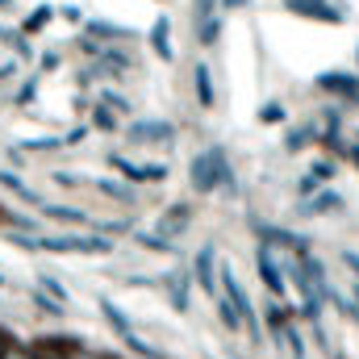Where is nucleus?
Listing matches in <instances>:
<instances>
[{
  "instance_id": "28",
  "label": "nucleus",
  "mask_w": 359,
  "mask_h": 359,
  "mask_svg": "<svg viewBox=\"0 0 359 359\" xmlns=\"http://www.w3.org/2000/svg\"><path fill=\"white\" fill-rule=\"evenodd\" d=\"M34 359H67V355H63V343H55V339H50V343L34 347Z\"/></svg>"
},
{
  "instance_id": "20",
  "label": "nucleus",
  "mask_w": 359,
  "mask_h": 359,
  "mask_svg": "<svg viewBox=\"0 0 359 359\" xmlns=\"http://www.w3.org/2000/svg\"><path fill=\"white\" fill-rule=\"evenodd\" d=\"M104 196H113V201H138V192H134V184H113V180H92Z\"/></svg>"
},
{
  "instance_id": "32",
  "label": "nucleus",
  "mask_w": 359,
  "mask_h": 359,
  "mask_svg": "<svg viewBox=\"0 0 359 359\" xmlns=\"http://www.w3.org/2000/svg\"><path fill=\"white\" fill-rule=\"evenodd\" d=\"M4 359H34V351H29V347H21V343H8Z\"/></svg>"
},
{
  "instance_id": "27",
  "label": "nucleus",
  "mask_w": 359,
  "mask_h": 359,
  "mask_svg": "<svg viewBox=\"0 0 359 359\" xmlns=\"http://www.w3.org/2000/svg\"><path fill=\"white\" fill-rule=\"evenodd\" d=\"M100 100H104V109H113V113H130V100H126L121 92L104 88V92H100Z\"/></svg>"
},
{
  "instance_id": "16",
  "label": "nucleus",
  "mask_w": 359,
  "mask_h": 359,
  "mask_svg": "<svg viewBox=\"0 0 359 359\" xmlns=\"http://www.w3.org/2000/svg\"><path fill=\"white\" fill-rule=\"evenodd\" d=\"M151 50H155L163 63H172V21H168V17H159V21L151 25Z\"/></svg>"
},
{
  "instance_id": "11",
  "label": "nucleus",
  "mask_w": 359,
  "mask_h": 359,
  "mask_svg": "<svg viewBox=\"0 0 359 359\" xmlns=\"http://www.w3.org/2000/svg\"><path fill=\"white\" fill-rule=\"evenodd\" d=\"M318 88L330 92V96H343V100H359V76L326 72V76H318Z\"/></svg>"
},
{
  "instance_id": "1",
  "label": "nucleus",
  "mask_w": 359,
  "mask_h": 359,
  "mask_svg": "<svg viewBox=\"0 0 359 359\" xmlns=\"http://www.w3.org/2000/svg\"><path fill=\"white\" fill-rule=\"evenodd\" d=\"M8 243L29 247V251H55V255H104L109 238L96 234H8Z\"/></svg>"
},
{
  "instance_id": "35",
  "label": "nucleus",
  "mask_w": 359,
  "mask_h": 359,
  "mask_svg": "<svg viewBox=\"0 0 359 359\" xmlns=\"http://www.w3.org/2000/svg\"><path fill=\"white\" fill-rule=\"evenodd\" d=\"M67 359H109V355H100V351H88V347H76V351H72Z\"/></svg>"
},
{
  "instance_id": "37",
  "label": "nucleus",
  "mask_w": 359,
  "mask_h": 359,
  "mask_svg": "<svg viewBox=\"0 0 359 359\" xmlns=\"http://www.w3.org/2000/svg\"><path fill=\"white\" fill-rule=\"evenodd\" d=\"M4 284H8V276H4V271H0V288H4Z\"/></svg>"
},
{
  "instance_id": "12",
  "label": "nucleus",
  "mask_w": 359,
  "mask_h": 359,
  "mask_svg": "<svg viewBox=\"0 0 359 359\" xmlns=\"http://www.w3.org/2000/svg\"><path fill=\"white\" fill-rule=\"evenodd\" d=\"M192 92H196V104H201V109H213V104H217V88H213L209 63H192Z\"/></svg>"
},
{
  "instance_id": "10",
  "label": "nucleus",
  "mask_w": 359,
  "mask_h": 359,
  "mask_svg": "<svg viewBox=\"0 0 359 359\" xmlns=\"http://www.w3.org/2000/svg\"><path fill=\"white\" fill-rule=\"evenodd\" d=\"M343 209V196L334 192V188H322V192H309L301 205H297V213L301 217H322V213H339Z\"/></svg>"
},
{
  "instance_id": "15",
  "label": "nucleus",
  "mask_w": 359,
  "mask_h": 359,
  "mask_svg": "<svg viewBox=\"0 0 359 359\" xmlns=\"http://www.w3.org/2000/svg\"><path fill=\"white\" fill-rule=\"evenodd\" d=\"M88 38H113V42H134L138 29L117 25V21H88Z\"/></svg>"
},
{
  "instance_id": "23",
  "label": "nucleus",
  "mask_w": 359,
  "mask_h": 359,
  "mask_svg": "<svg viewBox=\"0 0 359 359\" xmlns=\"http://www.w3.org/2000/svg\"><path fill=\"white\" fill-rule=\"evenodd\" d=\"M0 184H4V188H8V192H17V196H21V201H29V205H42V196H38V192H34V188H25V184H21V180L13 176V172H0Z\"/></svg>"
},
{
  "instance_id": "13",
  "label": "nucleus",
  "mask_w": 359,
  "mask_h": 359,
  "mask_svg": "<svg viewBox=\"0 0 359 359\" xmlns=\"http://www.w3.org/2000/svg\"><path fill=\"white\" fill-rule=\"evenodd\" d=\"M284 8L313 21H339V8H330V0H284Z\"/></svg>"
},
{
  "instance_id": "24",
  "label": "nucleus",
  "mask_w": 359,
  "mask_h": 359,
  "mask_svg": "<svg viewBox=\"0 0 359 359\" xmlns=\"http://www.w3.org/2000/svg\"><path fill=\"white\" fill-rule=\"evenodd\" d=\"M50 17H55V8H50V4H42V8H34V13L25 17V25H21V34H38V29H42V25L50 21Z\"/></svg>"
},
{
  "instance_id": "26",
  "label": "nucleus",
  "mask_w": 359,
  "mask_h": 359,
  "mask_svg": "<svg viewBox=\"0 0 359 359\" xmlns=\"http://www.w3.org/2000/svg\"><path fill=\"white\" fill-rule=\"evenodd\" d=\"M92 126H100L104 134H113V130H117V113L104 109V104H96V109H92Z\"/></svg>"
},
{
  "instance_id": "17",
  "label": "nucleus",
  "mask_w": 359,
  "mask_h": 359,
  "mask_svg": "<svg viewBox=\"0 0 359 359\" xmlns=\"http://www.w3.org/2000/svg\"><path fill=\"white\" fill-rule=\"evenodd\" d=\"M42 213L46 217H55V222H67V226H88L92 217L84 209H76V205H42Z\"/></svg>"
},
{
  "instance_id": "19",
  "label": "nucleus",
  "mask_w": 359,
  "mask_h": 359,
  "mask_svg": "<svg viewBox=\"0 0 359 359\" xmlns=\"http://www.w3.org/2000/svg\"><path fill=\"white\" fill-rule=\"evenodd\" d=\"M318 138H322V134H313V126H301V130H288V134H284V147H288V151H305V147L318 142Z\"/></svg>"
},
{
  "instance_id": "7",
  "label": "nucleus",
  "mask_w": 359,
  "mask_h": 359,
  "mask_svg": "<svg viewBox=\"0 0 359 359\" xmlns=\"http://www.w3.org/2000/svg\"><path fill=\"white\" fill-rule=\"evenodd\" d=\"M126 138L134 142V147H168V142H176V126L172 121H159V117H147V121H134L130 130H126Z\"/></svg>"
},
{
  "instance_id": "18",
  "label": "nucleus",
  "mask_w": 359,
  "mask_h": 359,
  "mask_svg": "<svg viewBox=\"0 0 359 359\" xmlns=\"http://www.w3.org/2000/svg\"><path fill=\"white\" fill-rule=\"evenodd\" d=\"M222 38V17L213 13V17H205V21H196V42L201 46H213Z\"/></svg>"
},
{
  "instance_id": "2",
  "label": "nucleus",
  "mask_w": 359,
  "mask_h": 359,
  "mask_svg": "<svg viewBox=\"0 0 359 359\" xmlns=\"http://www.w3.org/2000/svg\"><path fill=\"white\" fill-rule=\"evenodd\" d=\"M188 184L201 192V196H209V192H217V188H234V176H230V155L222 151V147H205L201 155H192V163H188Z\"/></svg>"
},
{
  "instance_id": "8",
  "label": "nucleus",
  "mask_w": 359,
  "mask_h": 359,
  "mask_svg": "<svg viewBox=\"0 0 359 359\" xmlns=\"http://www.w3.org/2000/svg\"><path fill=\"white\" fill-rule=\"evenodd\" d=\"M188 271H192V280L201 284L205 297H213V301L222 297V284H217V251H213V243H205V247L196 251V259H192Z\"/></svg>"
},
{
  "instance_id": "9",
  "label": "nucleus",
  "mask_w": 359,
  "mask_h": 359,
  "mask_svg": "<svg viewBox=\"0 0 359 359\" xmlns=\"http://www.w3.org/2000/svg\"><path fill=\"white\" fill-rule=\"evenodd\" d=\"M159 284H163V297H168V305H172L176 313H188V309H192V271H184V268L168 271Z\"/></svg>"
},
{
  "instance_id": "30",
  "label": "nucleus",
  "mask_w": 359,
  "mask_h": 359,
  "mask_svg": "<svg viewBox=\"0 0 359 359\" xmlns=\"http://www.w3.org/2000/svg\"><path fill=\"white\" fill-rule=\"evenodd\" d=\"M34 305L46 309V313H63V309H67L63 301H55V297H46V292H34Z\"/></svg>"
},
{
  "instance_id": "4",
  "label": "nucleus",
  "mask_w": 359,
  "mask_h": 359,
  "mask_svg": "<svg viewBox=\"0 0 359 359\" xmlns=\"http://www.w3.org/2000/svg\"><path fill=\"white\" fill-rule=\"evenodd\" d=\"M222 292H226V301L238 309V318H243V326L259 339V313H255V305H251V297H247V288L238 284V276L230 264H222Z\"/></svg>"
},
{
  "instance_id": "25",
  "label": "nucleus",
  "mask_w": 359,
  "mask_h": 359,
  "mask_svg": "<svg viewBox=\"0 0 359 359\" xmlns=\"http://www.w3.org/2000/svg\"><path fill=\"white\" fill-rule=\"evenodd\" d=\"M134 238H138L147 251H163V255L176 251V243H168V238H159V234H147V230H134Z\"/></svg>"
},
{
  "instance_id": "5",
  "label": "nucleus",
  "mask_w": 359,
  "mask_h": 359,
  "mask_svg": "<svg viewBox=\"0 0 359 359\" xmlns=\"http://www.w3.org/2000/svg\"><path fill=\"white\" fill-rule=\"evenodd\" d=\"M192 217H196V209H192V201H176V205H168L159 217H155V230H159V238H168V243H176L188 234V226H192Z\"/></svg>"
},
{
  "instance_id": "3",
  "label": "nucleus",
  "mask_w": 359,
  "mask_h": 359,
  "mask_svg": "<svg viewBox=\"0 0 359 359\" xmlns=\"http://www.w3.org/2000/svg\"><path fill=\"white\" fill-rule=\"evenodd\" d=\"M96 305H100L104 322L113 326V334H117V339H121V343H126V347H130L134 355H142V359H163V351H159V347H151L147 339H138V334H134V322H130V318H126V313H121V309H117V305L109 301V297H100Z\"/></svg>"
},
{
  "instance_id": "14",
  "label": "nucleus",
  "mask_w": 359,
  "mask_h": 359,
  "mask_svg": "<svg viewBox=\"0 0 359 359\" xmlns=\"http://www.w3.org/2000/svg\"><path fill=\"white\" fill-rule=\"evenodd\" d=\"M255 271H259V280L268 284L271 297H284V271L271 264V255L264 251V247H259V255H255Z\"/></svg>"
},
{
  "instance_id": "6",
  "label": "nucleus",
  "mask_w": 359,
  "mask_h": 359,
  "mask_svg": "<svg viewBox=\"0 0 359 359\" xmlns=\"http://www.w3.org/2000/svg\"><path fill=\"white\" fill-rule=\"evenodd\" d=\"M117 176H126L130 184H155V180H168V163H134V159H126V155H109L104 159Z\"/></svg>"
},
{
  "instance_id": "36",
  "label": "nucleus",
  "mask_w": 359,
  "mask_h": 359,
  "mask_svg": "<svg viewBox=\"0 0 359 359\" xmlns=\"http://www.w3.org/2000/svg\"><path fill=\"white\" fill-rule=\"evenodd\" d=\"M8 343H13V339H8V330L0 326V359H4V351H8Z\"/></svg>"
},
{
  "instance_id": "38",
  "label": "nucleus",
  "mask_w": 359,
  "mask_h": 359,
  "mask_svg": "<svg viewBox=\"0 0 359 359\" xmlns=\"http://www.w3.org/2000/svg\"><path fill=\"white\" fill-rule=\"evenodd\" d=\"M355 59H359V50H355Z\"/></svg>"
},
{
  "instance_id": "29",
  "label": "nucleus",
  "mask_w": 359,
  "mask_h": 359,
  "mask_svg": "<svg viewBox=\"0 0 359 359\" xmlns=\"http://www.w3.org/2000/svg\"><path fill=\"white\" fill-rule=\"evenodd\" d=\"M42 292H50L55 301H63V305H67V288H63L55 276H42Z\"/></svg>"
},
{
  "instance_id": "33",
  "label": "nucleus",
  "mask_w": 359,
  "mask_h": 359,
  "mask_svg": "<svg viewBox=\"0 0 359 359\" xmlns=\"http://www.w3.org/2000/svg\"><path fill=\"white\" fill-rule=\"evenodd\" d=\"M34 92H38V84L29 80V84H21V92H17L13 100H17V104H29V100H34Z\"/></svg>"
},
{
  "instance_id": "22",
  "label": "nucleus",
  "mask_w": 359,
  "mask_h": 359,
  "mask_svg": "<svg viewBox=\"0 0 359 359\" xmlns=\"http://www.w3.org/2000/svg\"><path fill=\"white\" fill-rule=\"evenodd\" d=\"M334 168H339V163H313V172H309V176L301 180V196H309V192H313V188H318L322 180H330V176H334Z\"/></svg>"
},
{
  "instance_id": "21",
  "label": "nucleus",
  "mask_w": 359,
  "mask_h": 359,
  "mask_svg": "<svg viewBox=\"0 0 359 359\" xmlns=\"http://www.w3.org/2000/svg\"><path fill=\"white\" fill-rule=\"evenodd\" d=\"M213 305H217V318H222V326H226L230 334H238V330H243V318H238V309H234L226 297H217Z\"/></svg>"
},
{
  "instance_id": "34",
  "label": "nucleus",
  "mask_w": 359,
  "mask_h": 359,
  "mask_svg": "<svg viewBox=\"0 0 359 359\" xmlns=\"http://www.w3.org/2000/svg\"><path fill=\"white\" fill-rule=\"evenodd\" d=\"M284 117V109L280 104H268V109H259V121H280Z\"/></svg>"
},
{
  "instance_id": "31",
  "label": "nucleus",
  "mask_w": 359,
  "mask_h": 359,
  "mask_svg": "<svg viewBox=\"0 0 359 359\" xmlns=\"http://www.w3.org/2000/svg\"><path fill=\"white\" fill-rule=\"evenodd\" d=\"M96 230H104V234H130L134 226L130 222H96Z\"/></svg>"
}]
</instances>
